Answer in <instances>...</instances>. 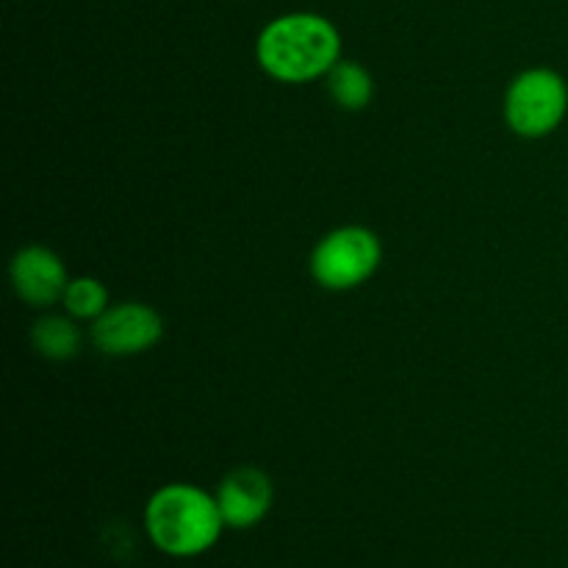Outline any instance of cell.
Here are the masks:
<instances>
[{
	"label": "cell",
	"instance_id": "cell-1",
	"mask_svg": "<svg viewBox=\"0 0 568 568\" xmlns=\"http://www.w3.org/2000/svg\"><path fill=\"white\" fill-rule=\"evenodd\" d=\"M261 70L283 83H305L327 75L342 61V37L320 14L297 11L272 20L255 42Z\"/></svg>",
	"mask_w": 568,
	"mask_h": 568
},
{
	"label": "cell",
	"instance_id": "cell-2",
	"mask_svg": "<svg viewBox=\"0 0 568 568\" xmlns=\"http://www.w3.org/2000/svg\"><path fill=\"white\" fill-rule=\"evenodd\" d=\"M222 525L225 519L216 497L186 483L159 488L144 510L150 541L172 558H194L209 552L220 538Z\"/></svg>",
	"mask_w": 568,
	"mask_h": 568
},
{
	"label": "cell",
	"instance_id": "cell-3",
	"mask_svg": "<svg viewBox=\"0 0 568 568\" xmlns=\"http://www.w3.org/2000/svg\"><path fill=\"white\" fill-rule=\"evenodd\" d=\"M381 261V239L369 227L344 225L320 239L311 253V275L327 292H349L369 281Z\"/></svg>",
	"mask_w": 568,
	"mask_h": 568
},
{
	"label": "cell",
	"instance_id": "cell-4",
	"mask_svg": "<svg viewBox=\"0 0 568 568\" xmlns=\"http://www.w3.org/2000/svg\"><path fill=\"white\" fill-rule=\"evenodd\" d=\"M568 109V87L564 78L547 67H532L510 81L505 94V122L525 139H541L564 122Z\"/></svg>",
	"mask_w": 568,
	"mask_h": 568
},
{
	"label": "cell",
	"instance_id": "cell-5",
	"mask_svg": "<svg viewBox=\"0 0 568 568\" xmlns=\"http://www.w3.org/2000/svg\"><path fill=\"white\" fill-rule=\"evenodd\" d=\"M164 336V322L155 308L144 303L109 305L103 316L94 320L92 342L103 355L128 358V355L148 353Z\"/></svg>",
	"mask_w": 568,
	"mask_h": 568
},
{
	"label": "cell",
	"instance_id": "cell-6",
	"mask_svg": "<svg viewBox=\"0 0 568 568\" xmlns=\"http://www.w3.org/2000/svg\"><path fill=\"white\" fill-rule=\"evenodd\" d=\"M272 499H275L272 480L255 466H239V469L227 471L216 488L220 514L233 530H247V527L258 525L270 514Z\"/></svg>",
	"mask_w": 568,
	"mask_h": 568
},
{
	"label": "cell",
	"instance_id": "cell-7",
	"mask_svg": "<svg viewBox=\"0 0 568 568\" xmlns=\"http://www.w3.org/2000/svg\"><path fill=\"white\" fill-rule=\"evenodd\" d=\"M67 283L70 277L53 250L31 244L11 261V286H14L17 297L26 300L33 308H48V305L59 303L67 292Z\"/></svg>",
	"mask_w": 568,
	"mask_h": 568
},
{
	"label": "cell",
	"instance_id": "cell-8",
	"mask_svg": "<svg viewBox=\"0 0 568 568\" xmlns=\"http://www.w3.org/2000/svg\"><path fill=\"white\" fill-rule=\"evenodd\" d=\"M325 78L327 92L344 111H364L375 98V81L358 61H338Z\"/></svg>",
	"mask_w": 568,
	"mask_h": 568
},
{
	"label": "cell",
	"instance_id": "cell-9",
	"mask_svg": "<svg viewBox=\"0 0 568 568\" xmlns=\"http://www.w3.org/2000/svg\"><path fill=\"white\" fill-rule=\"evenodd\" d=\"M31 344L42 358L70 361L81 353V331L64 316H44L33 325Z\"/></svg>",
	"mask_w": 568,
	"mask_h": 568
},
{
	"label": "cell",
	"instance_id": "cell-10",
	"mask_svg": "<svg viewBox=\"0 0 568 568\" xmlns=\"http://www.w3.org/2000/svg\"><path fill=\"white\" fill-rule=\"evenodd\" d=\"M67 314L75 320H98L109 311V288L98 277H75L67 283V292L61 297Z\"/></svg>",
	"mask_w": 568,
	"mask_h": 568
}]
</instances>
